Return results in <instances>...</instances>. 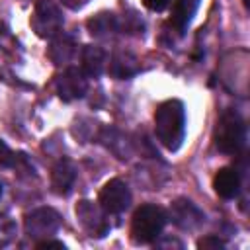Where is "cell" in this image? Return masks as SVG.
<instances>
[{
  "label": "cell",
  "mask_w": 250,
  "mask_h": 250,
  "mask_svg": "<svg viewBox=\"0 0 250 250\" xmlns=\"http://www.w3.org/2000/svg\"><path fill=\"white\" fill-rule=\"evenodd\" d=\"M154 133L162 146L178 150L186 133V109L180 100H166L154 111Z\"/></svg>",
  "instance_id": "6da1fadb"
},
{
  "label": "cell",
  "mask_w": 250,
  "mask_h": 250,
  "mask_svg": "<svg viewBox=\"0 0 250 250\" xmlns=\"http://www.w3.org/2000/svg\"><path fill=\"white\" fill-rule=\"evenodd\" d=\"M215 146L225 154H240L246 146V125L234 109L223 111L213 133Z\"/></svg>",
  "instance_id": "7a4b0ae2"
},
{
  "label": "cell",
  "mask_w": 250,
  "mask_h": 250,
  "mask_svg": "<svg viewBox=\"0 0 250 250\" xmlns=\"http://www.w3.org/2000/svg\"><path fill=\"white\" fill-rule=\"evenodd\" d=\"M166 225V213L158 205H141L131 219V238L135 244H148L158 238Z\"/></svg>",
  "instance_id": "3957f363"
},
{
  "label": "cell",
  "mask_w": 250,
  "mask_h": 250,
  "mask_svg": "<svg viewBox=\"0 0 250 250\" xmlns=\"http://www.w3.org/2000/svg\"><path fill=\"white\" fill-rule=\"evenodd\" d=\"M62 12L59 10V6L53 0H37L35 8H33V16L29 20L33 31L43 37V39H51L55 37L61 27H62Z\"/></svg>",
  "instance_id": "277c9868"
},
{
  "label": "cell",
  "mask_w": 250,
  "mask_h": 250,
  "mask_svg": "<svg viewBox=\"0 0 250 250\" xmlns=\"http://www.w3.org/2000/svg\"><path fill=\"white\" fill-rule=\"evenodd\" d=\"M61 229V215L51 207H39L25 217V234L33 240L51 238Z\"/></svg>",
  "instance_id": "5b68a950"
},
{
  "label": "cell",
  "mask_w": 250,
  "mask_h": 250,
  "mask_svg": "<svg viewBox=\"0 0 250 250\" xmlns=\"http://www.w3.org/2000/svg\"><path fill=\"white\" fill-rule=\"evenodd\" d=\"M98 203L107 215H119L131 205V191L123 180L113 178L105 182L104 188L100 189Z\"/></svg>",
  "instance_id": "8992f818"
},
{
  "label": "cell",
  "mask_w": 250,
  "mask_h": 250,
  "mask_svg": "<svg viewBox=\"0 0 250 250\" xmlns=\"http://www.w3.org/2000/svg\"><path fill=\"white\" fill-rule=\"evenodd\" d=\"M105 211L100 207V203L96 205L94 201L82 199L76 203V217L78 223L82 225V229L90 234V236H105L109 230V221L105 219Z\"/></svg>",
  "instance_id": "52a82bcc"
},
{
  "label": "cell",
  "mask_w": 250,
  "mask_h": 250,
  "mask_svg": "<svg viewBox=\"0 0 250 250\" xmlns=\"http://www.w3.org/2000/svg\"><path fill=\"white\" fill-rule=\"evenodd\" d=\"M55 90L62 102H72V100L84 98V94L88 92V78L82 72V68L68 66L61 76H57Z\"/></svg>",
  "instance_id": "ba28073f"
},
{
  "label": "cell",
  "mask_w": 250,
  "mask_h": 250,
  "mask_svg": "<svg viewBox=\"0 0 250 250\" xmlns=\"http://www.w3.org/2000/svg\"><path fill=\"white\" fill-rule=\"evenodd\" d=\"M170 217L174 225L186 230H193L203 223V213L189 201V199H178L170 205Z\"/></svg>",
  "instance_id": "9c48e42d"
},
{
  "label": "cell",
  "mask_w": 250,
  "mask_h": 250,
  "mask_svg": "<svg viewBox=\"0 0 250 250\" xmlns=\"http://www.w3.org/2000/svg\"><path fill=\"white\" fill-rule=\"evenodd\" d=\"M76 182V166L68 158H61L51 170V188L59 195H68Z\"/></svg>",
  "instance_id": "30bf717a"
},
{
  "label": "cell",
  "mask_w": 250,
  "mask_h": 250,
  "mask_svg": "<svg viewBox=\"0 0 250 250\" xmlns=\"http://www.w3.org/2000/svg\"><path fill=\"white\" fill-rule=\"evenodd\" d=\"M213 188L219 197L223 199H234L240 193V176L238 170L232 166L221 168L213 178Z\"/></svg>",
  "instance_id": "8fae6325"
},
{
  "label": "cell",
  "mask_w": 250,
  "mask_h": 250,
  "mask_svg": "<svg viewBox=\"0 0 250 250\" xmlns=\"http://www.w3.org/2000/svg\"><path fill=\"white\" fill-rule=\"evenodd\" d=\"M199 4H201V0H176L174 6H172V14H170L168 23L178 33H184V29L188 27V23L195 16Z\"/></svg>",
  "instance_id": "7c38bea8"
},
{
  "label": "cell",
  "mask_w": 250,
  "mask_h": 250,
  "mask_svg": "<svg viewBox=\"0 0 250 250\" xmlns=\"http://www.w3.org/2000/svg\"><path fill=\"white\" fill-rule=\"evenodd\" d=\"M74 49H76L74 39L70 35L59 31L55 37H51V45H49L47 55L55 64H64L74 57Z\"/></svg>",
  "instance_id": "4fadbf2b"
},
{
  "label": "cell",
  "mask_w": 250,
  "mask_h": 250,
  "mask_svg": "<svg viewBox=\"0 0 250 250\" xmlns=\"http://www.w3.org/2000/svg\"><path fill=\"white\" fill-rule=\"evenodd\" d=\"M105 66V53L98 45H84L82 49V72L86 76L98 78Z\"/></svg>",
  "instance_id": "5bb4252c"
},
{
  "label": "cell",
  "mask_w": 250,
  "mask_h": 250,
  "mask_svg": "<svg viewBox=\"0 0 250 250\" xmlns=\"http://www.w3.org/2000/svg\"><path fill=\"white\" fill-rule=\"evenodd\" d=\"M137 70H139V64L131 53H115L107 66V72L117 80H125V78L133 76Z\"/></svg>",
  "instance_id": "9a60e30c"
},
{
  "label": "cell",
  "mask_w": 250,
  "mask_h": 250,
  "mask_svg": "<svg viewBox=\"0 0 250 250\" xmlns=\"http://www.w3.org/2000/svg\"><path fill=\"white\" fill-rule=\"evenodd\" d=\"M88 31L96 37H109L111 33H115L119 29V21L113 14L109 12H100L98 16L88 20Z\"/></svg>",
  "instance_id": "2e32d148"
},
{
  "label": "cell",
  "mask_w": 250,
  "mask_h": 250,
  "mask_svg": "<svg viewBox=\"0 0 250 250\" xmlns=\"http://www.w3.org/2000/svg\"><path fill=\"white\" fill-rule=\"evenodd\" d=\"M18 234V227L16 221L10 219L8 215H0V248L8 246Z\"/></svg>",
  "instance_id": "e0dca14e"
},
{
  "label": "cell",
  "mask_w": 250,
  "mask_h": 250,
  "mask_svg": "<svg viewBox=\"0 0 250 250\" xmlns=\"http://www.w3.org/2000/svg\"><path fill=\"white\" fill-rule=\"evenodd\" d=\"M18 158L20 156H16V152L0 139V166L2 168H16L18 166Z\"/></svg>",
  "instance_id": "ac0fdd59"
},
{
  "label": "cell",
  "mask_w": 250,
  "mask_h": 250,
  "mask_svg": "<svg viewBox=\"0 0 250 250\" xmlns=\"http://www.w3.org/2000/svg\"><path fill=\"white\" fill-rule=\"evenodd\" d=\"M197 248H201V250H221V248H225V242L219 236L207 234V236L197 240Z\"/></svg>",
  "instance_id": "d6986e66"
},
{
  "label": "cell",
  "mask_w": 250,
  "mask_h": 250,
  "mask_svg": "<svg viewBox=\"0 0 250 250\" xmlns=\"http://www.w3.org/2000/svg\"><path fill=\"white\" fill-rule=\"evenodd\" d=\"M143 4H145L150 12H162V10L170 4V0H143Z\"/></svg>",
  "instance_id": "ffe728a7"
},
{
  "label": "cell",
  "mask_w": 250,
  "mask_h": 250,
  "mask_svg": "<svg viewBox=\"0 0 250 250\" xmlns=\"http://www.w3.org/2000/svg\"><path fill=\"white\" fill-rule=\"evenodd\" d=\"M37 248H59V250H64V244L62 242H59V240H51V238H43V240H39L37 244H35Z\"/></svg>",
  "instance_id": "44dd1931"
},
{
  "label": "cell",
  "mask_w": 250,
  "mask_h": 250,
  "mask_svg": "<svg viewBox=\"0 0 250 250\" xmlns=\"http://www.w3.org/2000/svg\"><path fill=\"white\" fill-rule=\"evenodd\" d=\"M62 4H66L68 8H72V10H76V8H80V6H84L88 0H61Z\"/></svg>",
  "instance_id": "7402d4cb"
},
{
  "label": "cell",
  "mask_w": 250,
  "mask_h": 250,
  "mask_svg": "<svg viewBox=\"0 0 250 250\" xmlns=\"http://www.w3.org/2000/svg\"><path fill=\"white\" fill-rule=\"evenodd\" d=\"M242 2H244V6H246V8H248V0H242Z\"/></svg>",
  "instance_id": "603a6c76"
},
{
  "label": "cell",
  "mask_w": 250,
  "mask_h": 250,
  "mask_svg": "<svg viewBox=\"0 0 250 250\" xmlns=\"http://www.w3.org/2000/svg\"><path fill=\"white\" fill-rule=\"evenodd\" d=\"M0 195H2V184H0Z\"/></svg>",
  "instance_id": "cb8c5ba5"
}]
</instances>
